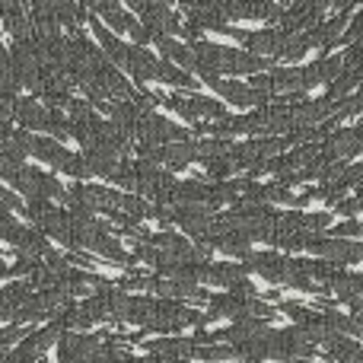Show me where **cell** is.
<instances>
[{
    "instance_id": "cell-8",
    "label": "cell",
    "mask_w": 363,
    "mask_h": 363,
    "mask_svg": "<svg viewBox=\"0 0 363 363\" xmlns=\"http://www.w3.org/2000/svg\"><path fill=\"white\" fill-rule=\"evenodd\" d=\"M131 138H134V144H138V147H153V144H166V140L188 138V131H185V128H179V125H172L169 118H163V115H157L150 108V112H147L144 118L134 125Z\"/></svg>"
},
{
    "instance_id": "cell-1",
    "label": "cell",
    "mask_w": 363,
    "mask_h": 363,
    "mask_svg": "<svg viewBox=\"0 0 363 363\" xmlns=\"http://www.w3.org/2000/svg\"><path fill=\"white\" fill-rule=\"evenodd\" d=\"M191 51H194V61H198V70H194V74H198L204 83L213 80V77L258 74V70L274 67V57L252 55V51H239V48H223V45L201 42V38L191 42Z\"/></svg>"
},
{
    "instance_id": "cell-24",
    "label": "cell",
    "mask_w": 363,
    "mask_h": 363,
    "mask_svg": "<svg viewBox=\"0 0 363 363\" xmlns=\"http://www.w3.org/2000/svg\"><path fill=\"white\" fill-rule=\"evenodd\" d=\"M309 35L306 32H287V29H281V45H277V55L274 57H281V61H300V57H306L309 55Z\"/></svg>"
},
{
    "instance_id": "cell-21",
    "label": "cell",
    "mask_w": 363,
    "mask_h": 363,
    "mask_svg": "<svg viewBox=\"0 0 363 363\" xmlns=\"http://www.w3.org/2000/svg\"><path fill=\"white\" fill-rule=\"evenodd\" d=\"M213 89H217L220 96H223L226 102H233L236 108H255L262 106L255 96V89L249 86V83H236V80H226V77H213V80H207Z\"/></svg>"
},
{
    "instance_id": "cell-7",
    "label": "cell",
    "mask_w": 363,
    "mask_h": 363,
    "mask_svg": "<svg viewBox=\"0 0 363 363\" xmlns=\"http://www.w3.org/2000/svg\"><path fill=\"white\" fill-rule=\"evenodd\" d=\"M163 106H169L176 115H182L185 121L198 125V121H217V118H226L230 108H223V102L217 99H207V96H198V93H172V96H163Z\"/></svg>"
},
{
    "instance_id": "cell-26",
    "label": "cell",
    "mask_w": 363,
    "mask_h": 363,
    "mask_svg": "<svg viewBox=\"0 0 363 363\" xmlns=\"http://www.w3.org/2000/svg\"><path fill=\"white\" fill-rule=\"evenodd\" d=\"M325 357L338 363H360V345L347 335H335L325 341Z\"/></svg>"
},
{
    "instance_id": "cell-33",
    "label": "cell",
    "mask_w": 363,
    "mask_h": 363,
    "mask_svg": "<svg viewBox=\"0 0 363 363\" xmlns=\"http://www.w3.org/2000/svg\"><path fill=\"white\" fill-rule=\"evenodd\" d=\"M332 207L341 213V217H357V211H360V191L354 194V198H345V194H341V198L335 201Z\"/></svg>"
},
{
    "instance_id": "cell-10",
    "label": "cell",
    "mask_w": 363,
    "mask_h": 363,
    "mask_svg": "<svg viewBox=\"0 0 363 363\" xmlns=\"http://www.w3.org/2000/svg\"><path fill=\"white\" fill-rule=\"evenodd\" d=\"M61 332H64V328L57 325L55 319H51L45 328H38V332H26L23 338H19L16 345L6 351V360H38L45 351H48V347H55V341L61 338Z\"/></svg>"
},
{
    "instance_id": "cell-17",
    "label": "cell",
    "mask_w": 363,
    "mask_h": 363,
    "mask_svg": "<svg viewBox=\"0 0 363 363\" xmlns=\"http://www.w3.org/2000/svg\"><path fill=\"white\" fill-rule=\"evenodd\" d=\"M10 118L19 128H29V131H45L48 125V106L38 102L35 96H16L10 106Z\"/></svg>"
},
{
    "instance_id": "cell-13",
    "label": "cell",
    "mask_w": 363,
    "mask_h": 363,
    "mask_svg": "<svg viewBox=\"0 0 363 363\" xmlns=\"http://www.w3.org/2000/svg\"><path fill=\"white\" fill-rule=\"evenodd\" d=\"M328 294H335L338 303H347L351 306V315L363 322V277L357 271H341L328 281Z\"/></svg>"
},
{
    "instance_id": "cell-20",
    "label": "cell",
    "mask_w": 363,
    "mask_h": 363,
    "mask_svg": "<svg viewBox=\"0 0 363 363\" xmlns=\"http://www.w3.org/2000/svg\"><path fill=\"white\" fill-rule=\"evenodd\" d=\"M121 70H125L128 77H134L138 83H153V80H157V57H153L144 45L134 42V45H128Z\"/></svg>"
},
{
    "instance_id": "cell-16",
    "label": "cell",
    "mask_w": 363,
    "mask_h": 363,
    "mask_svg": "<svg viewBox=\"0 0 363 363\" xmlns=\"http://www.w3.org/2000/svg\"><path fill=\"white\" fill-rule=\"evenodd\" d=\"M213 207L211 204H201V201H179L172 207V223H179L188 236H201V233L211 226V217H213Z\"/></svg>"
},
{
    "instance_id": "cell-28",
    "label": "cell",
    "mask_w": 363,
    "mask_h": 363,
    "mask_svg": "<svg viewBox=\"0 0 363 363\" xmlns=\"http://www.w3.org/2000/svg\"><path fill=\"white\" fill-rule=\"evenodd\" d=\"M207 191H211V185H204L198 179L176 182L172 185V204H179V201H201V204H207Z\"/></svg>"
},
{
    "instance_id": "cell-19",
    "label": "cell",
    "mask_w": 363,
    "mask_h": 363,
    "mask_svg": "<svg viewBox=\"0 0 363 363\" xmlns=\"http://www.w3.org/2000/svg\"><path fill=\"white\" fill-rule=\"evenodd\" d=\"M322 147H328V150H335L341 160H354L360 153L363 147V125H354V128H328L325 134H322Z\"/></svg>"
},
{
    "instance_id": "cell-4",
    "label": "cell",
    "mask_w": 363,
    "mask_h": 363,
    "mask_svg": "<svg viewBox=\"0 0 363 363\" xmlns=\"http://www.w3.org/2000/svg\"><path fill=\"white\" fill-rule=\"evenodd\" d=\"M19 213H23L35 230L57 239V242L67 249V211H57V204L51 198H29Z\"/></svg>"
},
{
    "instance_id": "cell-22",
    "label": "cell",
    "mask_w": 363,
    "mask_h": 363,
    "mask_svg": "<svg viewBox=\"0 0 363 363\" xmlns=\"http://www.w3.org/2000/svg\"><path fill=\"white\" fill-rule=\"evenodd\" d=\"M144 351L160 360H185L194 354V341L191 338H150V341H144Z\"/></svg>"
},
{
    "instance_id": "cell-6",
    "label": "cell",
    "mask_w": 363,
    "mask_h": 363,
    "mask_svg": "<svg viewBox=\"0 0 363 363\" xmlns=\"http://www.w3.org/2000/svg\"><path fill=\"white\" fill-rule=\"evenodd\" d=\"M303 252H313V255H322L328 262H335L338 268L345 264H357L363 258V245L357 239H341V236H328V233H309L306 236V249Z\"/></svg>"
},
{
    "instance_id": "cell-25",
    "label": "cell",
    "mask_w": 363,
    "mask_h": 363,
    "mask_svg": "<svg viewBox=\"0 0 363 363\" xmlns=\"http://www.w3.org/2000/svg\"><path fill=\"white\" fill-rule=\"evenodd\" d=\"M242 45L252 51V55H264V57H274L277 55V45H281V29H262V32H245Z\"/></svg>"
},
{
    "instance_id": "cell-30",
    "label": "cell",
    "mask_w": 363,
    "mask_h": 363,
    "mask_svg": "<svg viewBox=\"0 0 363 363\" xmlns=\"http://www.w3.org/2000/svg\"><path fill=\"white\" fill-rule=\"evenodd\" d=\"M102 19H106V26L112 32H131L134 26H138V19L131 16V13H125L121 6H112V10L102 13Z\"/></svg>"
},
{
    "instance_id": "cell-32",
    "label": "cell",
    "mask_w": 363,
    "mask_h": 363,
    "mask_svg": "<svg viewBox=\"0 0 363 363\" xmlns=\"http://www.w3.org/2000/svg\"><path fill=\"white\" fill-rule=\"evenodd\" d=\"M322 233H328V236H341V239H354V236H360V233H363V226H360L357 217H351L347 223H341V226H325Z\"/></svg>"
},
{
    "instance_id": "cell-12",
    "label": "cell",
    "mask_w": 363,
    "mask_h": 363,
    "mask_svg": "<svg viewBox=\"0 0 363 363\" xmlns=\"http://www.w3.org/2000/svg\"><path fill=\"white\" fill-rule=\"evenodd\" d=\"M220 10L226 19H264V23H277L284 13L281 4L274 0H220Z\"/></svg>"
},
{
    "instance_id": "cell-29",
    "label": "cell",
    "mask_w": 363,
    "mask_h": 363,
    "mask_svg": "<svg viewBox=\"0 0 363 363\" xmlns=\"http://www.w3.org/2000/svg\"><path fill=\"white\" fill-rule=\"evenodd\" d=\"M191 357H201V360H230L236 357L233 345H220V341H204V345H194V354Z\"/></svg>"
},
{
    "instance_id": "cell-2",
    "label": "cell",
    "mask_w": 363,
    "mask_h": 363,
    "mask_svg": "<svg viewBox=\"0 0 363 363\" xmlns=\"http://www.w3.org/2000/svg\"><path fill=\"white\" fill-rule=\"evenodd\" d=\"M207 322L217 319H239V315H262V319H274L277 309L271 306L268 300H262L258 294H233V290H223V294H211L207 296Z\"/></svg>"
},
{
    "instance_id": "cell-5",
    "label": "cell",
    "mask_w": 363,
    "mask_h": 363,
    "mask_svg": "<svg viewBox=\"0 0 363 363\" xmlns=\"http://www.w3.org/2000/svg\"><path fill=\"white\" fill-rule=\"evenodd\" d=\"M6 185H13L19 194H26V198H51V201H61V204L67 201V188H64L61 182L42 169H32V166H26V163L6 179Z\"/></svg>"
},
{
    "instance_id": "cell-23",
    "label": "cell",
    "mask_w": 363,
    "mask_h": 363,
    "mask_svg": "<svg viewBox=\"0 0 363 363\" xmlns=\"http://www.w3.org/2000/svg\"><path fill=\"white\" fill-rule=\"evenodd\" d=\"M341 70V57L325 55V57H315L309 67H303V83H306V93L313 86H325L328 80H335V74Z\"/></svg>"
},
{
    "instance_id": "cell-15",
    "label": "cell",
    "mask_w": 363,
    "mask_h": 363,
    "mask_svg": "<svg viewBox=\"0 0 363 363\" xmlns=\"http://www.w3.org/2000/svg\"><path fill=\"white\" fill-rule=\"evenodd\" d=\"M138 13H140V26L150 32V38L169 35V32H182L179 16L169 10V6H166V0H147Z\"/></svg>"
},
{
    "instance_id": "cell-3",
    "label": "cell",
    "mask_w": 363,
    "mask_h": 363,
    "mask_svg": "<svg viewBox=\"0 0 363 363\" xmlns=\"http://www.w3.org/2000/svg\"><path fill=\"white\" fill-rule=\"evenodd\" d=\"M131 169H134V194H140L144 201L150 204H172V172L160 163H150V160H131Z\"/></svg>"
},
{
    "instance_id": "cell-27",
    "label": "cell",
    "mask_w": 363,
    "mask_h": 363,
    "mask_svg": "<svg viewBox=\"0 0 363 363\" xmlns=\"http://www.w3.org/2000/svg\"><path fill=\"white\" fill-rule=\"evenodd\" d=\"M48 4H51V13H55L57 26H64L67 32H77L80 23L86 19V10H80L77 0H48Z\"/></svg>"
},
{
    "instance_id": "cell-11",
    "label": "cell",
    "mask_w": 363,
    "mask_h": 363,
    "mask_svg": "<svg viewBox=\"0 0 363 363\" xmlns=\"http://www.w3.org/2000/svg\"><path fill=\"white\" fill-rule=\"evenodd\" d=\"M10 67L13 77L19 80V86H35L38 80V51H35V35H23V38H13V48H10Z\"/></svg>"
},
{
    "instance_id": "cell-31",
    "label": "cell",
    "mask_w": 363,
    "mask_h": 363,
    "mask_svg": "<svg viewBox=\"0 0 363 363\" xmlns=\"http://www.w3.org/2000/svg\"><path fill=\"white\" fill-rule=\"evenodd\" d=\"M26 335V325L23 322H10L6 328H0V360H6V351L16 345L19 338Z\"/></svg>"
},
{
    "instance_id": "cell-34",
    "label": "cell",
    "mask_w": 363,
    "mask_h": 363,
    "mask_svg": "<svg viewBox=\"0 0 363 363\" xmlns=\"http://www.w3.org/2000/svg\"><path fill=\"white\" fill-rule=\"evenodd\" d=\"M6 277H13V268L4 262V258H0V281H6Z\"/></svg>"
},
{
    "instance_id": "cell-9",
    "label": "cell",
    "mask_w": 363,
    "mask_h": 363,
    "mask_svg": "<svg viewBox=\"0 0 363 363\" xmlns=\"http://www.w3.org/2000/svg\"><path fill=\"white\" fill-rule=\"evenodd\" d=\"M138 153L150 163L166 166L169 172L185 169L194 163V140L182 138V140H166V144H153V147H138Z\"/></svg>"
},
{
    "instance_id": "cell-18",
    "label": "cell",
    "mask_w": 363,
    "mask_h": 363,
    "mask_svg": "<svg viewBox=\"0 0 363 363\" xmlns=\"http://www.w3.org/2000/svg\"><path fill=\"white\" fill-rule=\"evenodd\" d=\"M351 13H354V6H351V10H341L338 16L325 19V23L319 19L313 29H306L309 45H313V48H322V51H332L335 45H341V32H345V26H347V19H351Z\"/></svg>"
},
{
    "instance_id": "cell-14",
    "label": "cell",
    "mask_w": 363,
    "mask_h": 363,
    "mask_svg": "<svg viewBox=\"0 0 363 363\" xmlns=\"http://www.w3.org/2000/svg\"><path fill=\"white\" fill-rule=\"evenodd\" d=\"M57 345V357L61 360H99L102 335H83V332H61Z\"/></svg>"
}]
</instances>
